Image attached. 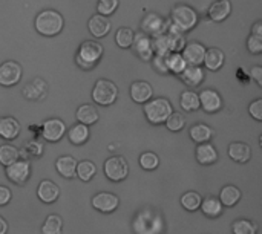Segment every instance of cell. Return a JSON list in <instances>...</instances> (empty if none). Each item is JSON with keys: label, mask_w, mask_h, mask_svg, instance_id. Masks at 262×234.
I'll list each match as a JSON object with an SVG mask.
<instances>
[{"label": "cell", "mask_w": 262, "mask_h": 234, "mask_svg": "<svg viewBox=\"0 0 262 234\" xmlns=\"http://www.w3.org/2000/svg\"><path fill=\"white\" fill-rule=\"evenodd\" d=\"M34 25L38 34L45 37H54L61 32L64 26V18L55 9H43L41 12L37 14Z\"/></svg>", "instance_id": "1"}, {"label": "cell", "mask_w": 262, "mask_h": 234, "mask_svg": "<svg viewBox=\"0 0 262 234\" xmlns=\"http://www.w3.org/2000/svg\"><path fill=\"white\" fill-rule=\"evenodd\" d=\"M103 54H104V49L98 41L88 40L78 46V51L75 54V61L81 69L89 71V69H94L100 63V60L103 58Z\"/></svg>", "instance_id": "2"}, {"label": "cell", "mask_w": 262, "mask_h": 234, "mask_svg": "<svg viewBox=\"0 0 262 234\" xmlns=\"http://www.w3.org/2000/svg\"><path fill=\"white\" fill-rule=\"evenodd\" d=\"M169 20L181 32H189L198 25L200 17H198V12L192 6L184 5V3H178L172 8Z\"/></svg>", "instance_id": "3"}, {"label": "cell", "mask_w": 262, "mask_h": 234, "mask_svg": "<svg viewBox=\"0 0 262 234\" xmlns=\"http://www.w3.org/2000/svg\"><path fill=\"white\" fill-rule=\"evenodd\" d=\"M143 110L150 124L160 126L166 123L167 116L173 112V107L167 98L160 97V98H150L149 101H146Z\"/></svg>", "instance_id": "4"}, {"label": "cell", "mask_w": 262, "mask_h": 234, "mask_svg": "<svg viewBox=\"0 0 262 234\" xmlns=\"http://www.w3.org/2000/svg\"><path fill=\"white\" fill-rule=\"evenodd\" d=\"M164 228V222L158 213L143 212L138 213L134 221V231L137 234H160Z\"/></svg>", "instance_id": "5"}, {"label": "cell", "mask_w": 262, "mask_h": 234, "mask_svg": "<svg viewBox=\"0 0 262 234\" xmlns=\"http://www.w3.org/2000/svg\"><path fill=\"white\" fill-rule=\"evenodd\" d=\"M117 98H118V87L114 81L106 80V78L97 80L92 89L94 103L100 106H111L117 101Z\"/></svg>", "instance_id": "6"}, {"label": "cell", "mask_w": 262, "mask_h": 234, "mask_svg": "<svg viewBox=\"0 0 262 234\" xmlns=\"http://www.w3.org/2000/svg\"><path fill=\"white\" fill-rule=\"evenodd\" d=\"M104 175L112 182H121L129 175V164L123 156H111L104 162Z\"/></svg>", "instance_id": "7"}, {"label": "cell", "mask_w": 262, "mask_h": 234, "mask_svg": "<svg viewBox=\"0 0 262 234\" xmlns=\"http://www.w3.org/2000/svg\"><path fill=\"white\" fill-rule=\"evenodd\" d=\"M169 25H170L169 18H164L163 15H160L157 12H150L141 20V31L154 38L157 35L166 34L169 29Z\"/></svg>", "instance_id": "8"}, {"label": "cell", "mask_w": 262, "mask_h": 234, "mask_svg": "<svg viewBox=\"0 0 262 234\" xmlns=\"http://www.w3.org/2000/svg\"><path fill=\"white\" fill-rule=\"evenodd\" d=\"M5 172H6V178L11 182H14L17 185H23L31 176V166L25 159H17L12 164L6 166Z\"/></svg>", "instance_id": "9"}, {"label": "cell", "mask_w": 262, "mask_h": 234, "mask_svg": "<svg viewBox=\"0 0 262 234\" xmlns=\"http://www.w3.org/2000/svg\"><path fill=\"white\" fill-rule=\"evenodd\" d=\"M21 66L17 61H5L0 64V86L12 87L21 80Z\"/></svg>", "instance_id": "10"}, {"label": "cell", "mask_w": 262, "mask_h": 234, "mask_svg": "<svg viewBox=\"0 0 262 234\" xmlns=\"http://www.w3.org/2000/svg\"><path fill=\"white\" fill-rule=\"evenodd\" d=\"M132 51L137 57H140L143 61H150L154 57V48H152V37L144 34L143 31L134 34V41L130 44Z\"/></svg>", "instance_id": "11"}, {"label": "cell", "mask_w": 262, "mask_h": 234, "mask_svg": "<svg viewBox=\"0 0 262 234\" xmlns=\"http://www.w3.org/2000/svg\"><path fill=\"white\" fill-rule=\"evenodd\" d=\"M66 133V124L60 118H49L41 126V136L48 143H58Z\"/></svg>", "instance_id": "12"}, {"label": "cell", "mask_w": 262, "mask_h": 234, "mask_svg": "<svg viewBox=\"0 0 262 234\" xmlns=\"http://www.w3.org/2000/svg\"><path fill=\"white\" fill-rule=\"evenodd\" d=\"M200 97V109H203L207 113H216L223 109V98L218 90L215 89H204Z\"/></svg>", "instance_id": "13"}, {"label": "cell", "mask_w": 262, "mask_h": 234, "mask_svg": "<svg viewBox=\"0 0 262 234\" xmlns=\"http://www.w3.org/2000/svg\"><path fill=\"white\" fill-rule=\"evenodd\" d=\"M92 207L100 212V213H112L118 208L120 205V199L117 195L114 193H107V192H101V193H97L92 201H91Z\"/></svg>", "instance_id": "14"}, {"label": "cell", "mask_w": 262, "mask_h": 234, "mask_svg": "<svg viewBox=\"0 0 262 234\" xmlns=\"http://www.w3.org/2000/svg\"><path fill=\"white\" fill-rule=\"evenodd\" d=\"M206 46L200 41H190L186 43V46L181 51V55L184 57V60L187 61V64H193V66H201L204 61V55H206Z\"/></svg>", "instance_id": "15"}, {"label": "cell", "mask_w": 262, "mask_h": 234, "mask_svg": "<svg viewBox=\"0 0 262 234\" xmlns=\"http://www.w3.org/2000/svg\"><path fill=\"white\" fill-rule=\"evenodd\" d=\"M88 29L89 32L95 37V38H101L106 37L111 31V20L106 15L101 14H94L89 21H88Z\"/></svg>", "instance_id": "16"}, {"label": "cell", "mask_w": 262, "mask_h": 234, "mask_svg": "<svg viewBox=\"0 0 262 234\" xmlns=\"http://www.w3.org/2000/svg\"><path fill=\"white\" fill-rule=\"evenodd\" d=\"M152 95H154V89L147 81L138 80L130 84V98L135 103L144 104L146 101H149L152 98Z\"/></svg>", "instance_id": "17"}, {"label": "cell", "mask_w": 262, "mask_h": 234, "mask_svg": "<svg viewBox=\"0 0 262 234\" xmlns=\"http://www.w3.org/2000/svg\"><path fill=\"white\" fill-rule=\"evenodd\" d=\"M37 196L41 202L45 204H52L58 199L60 196V189L55 182L49 181V179H45L38 184V189H37Z\"/></svg>", "instance_id": "18"}, {"label": "cell", "mask_w": 262, "mask_h": 234, "mask_svg": "<svg viewBox=\"0 0 262 234\" xmlns=\"http://www.w3.org/2000/svg\"><path fill=\"white\" fill-rule=\"evenodd\" d=\"M180 78L189 87H196L204 81V69L201 66L187 64L186 69L180 74Z\"/></svg>", "instance_id": "19"}, {"label": "cell", "mask_w": 262, "mask_h": 234, "mask_svg": "<svg viewBox=\"0 0 262 234\" xmlns=\"http://www.w3.org/2000/svg\"><path fill=\"white\" fill-rule=\"evenodd\" d=\"M195 156L201 166H212L218 161V152H216L215 146L210 143L198 144V147L195 150Z\"/></svg>", "instance_id": "20"}, {"label": "cell", "mask_w": 262, "mask_h": 234, "mask_svg": "<svg viewBox=\"0 0 262 234\" xmlns=\"http://www.w3.org/2000/svg\"><path fill=\"white\" fill-rule=\"evenodd\" d=\"M209 18L213 21H224L232 14V2L230 0H215L209 6Z\"/></svg>", "instance_id": "21"}, {"label": "cell", "mask_w": 262, "mask_h": 234, "mask_svg": "<svg viewBox=\"0 0 262 234\" xmlns=\"http://www.w3.org/2000/svg\"><path fill=\"white\" fill-rule=\"evenodd\" d=\"M46 90H48L46 81L37 77V78H34L31 83H28V84L23 87V97H25L26 100L37 101V100H41V98L46 95Z\"/></svg>", "instance_id": "22"}, {"label": "cell", "mask_w": 262, "mask_h": 234, "mask_svg": "<svg viewBox=\"0 0 262 234\" xmlns=\"http://www.w3.org/2000/svg\"><path fill=\"white\" fill-rule=\"evenodd\" d=\"M226 63V54L223 52V49L220 48H209L206 49V55H204V61L203 64L209 69V71H220Z\"/></svg>", "instance_id": "23"}, {"label": "cell", "mask_w": 262, "mask_h": 234, "mask_svg": "<svg viewBox=\"0 0 262 234\" xmlns=\"http://www.w3.org/2000/svg\"><path fill=\"white\" fill-rule=\"evenodd\" d=\"M20 133V123L12 116H2L0 118V138L6 141H12Z\"/></svg>", "instance_id": "24"}, {"label": "cell", "mask_w": 262, "mask_h": 234, "mask_svg": "<svg viewBox=\"0 0 262 234\" xmlns=\"http://www.w3.org/2000/svg\"><path fill=\"white\" fill-rule=\"evenodd\" d=\"M229 156L238 164H247L252 158V149L246 143H232L229 146Z\"/></svg>", "instance_id": "25"}, {"label": "cell", "mask_w": 262, "mask_h": 234, "mask_svg": "<svg viewBox=\"0 0 262 234\" xmlns=\"http://www.w3.org/2000/svg\"><path fill=\"white\" fill-rule=\"evenodd\" d=\"M215 135V130L204 124V123H198V124H193L190 129H189V136L192 138V141H195L196 144H201V143H209Z\"/></svg>", "instance_id": "26"}, {"label": "cell", "mask_w": 262, "mask_h": 234, "mask_svg": "<svg viewBox=\"0 0 262 234\" xmlns=\"http://www.w3.org/2000/svg\"><path fill=\"white\" fill-rule=\"evenodd\" d=\"M55 169H57V172H58L63 178H66V179L75 178L77 159H75L74 156H69V155L60 156V158L55 161Z\"/></svg>", "instance_id": "27"}, {"label": "cell", "mask_w": 262, "mask_h": 234, "mask_svg": "<svg viewBox=\"0 0 262 234\" xmlns=\"http://www.w3.org/2000/svg\"><path fill=\"white\" fill-rule=\"evenodd\" d=\"M91 136V130H89V126L86 124H81V123H77L75 126H72L69 130H68V138L69 141L74 144V146H81L84 144Z\"/></svg>", "instance_id": "28"}, {"label": "cell", "mask_w": 262, "mask_h": 234, "mask_svg": "<svg viewBox=\"0 0 262 234\" xmlns=\"http://www.w3.org/2000/svg\"><path fill=\"white\" fill-rule=\"evenodd\" d=\"M167 40H169V48H170V52H181L183 48L186 46V37H184V32H181L178 28H175L172 23L169 25V29H167Z\"/></svg>", "instance_id": "29"}, {"label": "cell", "mask_w": 262, "mask_h": 234, "mask_svg": "<svg viewBox=\"0 0 262 234\" xmlns=\"http://www.w3.org/2000/svg\"><path fill=\"white\" fill-rule=\"evenodd\" d=\"M78 123L81 124H86V126H92L98 121L100 115H98V110L95 109V106L92 104H81L78 109H77V113H75Z\"/></svg>", "instance_id": "30"}, {"label": "cell", "mask_w": 262, "mask_h": 234, "mask_svg": "<svg viewBox=\"0 0 262 234\" xmlns=\"http://www.w3.org/2000/svg\"><path fill=\"white\" fill-rule=\"evenodd\" d=\"M200 208H201V212H203L207 218H210V219H215V218L221 216V213H223V204H221V201L216 199L215 196H207V198H204V199L201 201Z\"/></svg>", "instance_id": "31"}, {"label": "cell", "mask_w": 262, "mask_h": 234, "mask_svg": "<svg viewBox=\"0 0 262 234\" xmlns=\"http://www.w3.org/2000/svg\"><path fill=\"white\" fill-rule=\"evenodd\" d=\"M220 201L223 207H235L241 201V190L235 185H226L220 193Z\"/></svg>", "instance_id": "32"}, {"label": "cell", "mask_w": 262, "mask_h": 234, "mask_svg": "<svg viewBox=\"0 0 262 234\" xmlns=\"http://www.w3.org/2000/svg\"><path fill=\"white\" fill-rule=\"evenodd\" d=\"M166 64H167L169 74L180 75L186 69L187 61L184 60V57L181 55V52H169L166 55Z\"/></svg>", "instance_id": "33"}, {"label": "cell", "mask_w": 262, "mask_h": 234, "mask_svg": "<svg viewBox=\"0 0 262 234\" xmlns=\"http://www.w3.org/2000/svg\"><path fill=\"white\" fill-rule=\"evenodd\" d=\"M180 106L186 112H195L200 109V97L193 90H184L180 97Z\"/></svg>", "instance_id": "34"}, {"label": "cell", "mask_w": 262, "mask_h": 234, "mask_svg": "<svg viewBox=\"0 0 262 234\" xmlns=\"http://www.w3.org/2000/svg\"><path fill=\"white\" fill-rule=\"evenodd\" d=\"M97 173V167L92 161H81L77 162V170H75V176L78 179H81L83 182H89Z\"/></svg>", "instance_id": "35"}, {"label": "cell", "mask_w": 262, "mask_h": 234, "mask_svg": "<svg viewBox=\"0 0 262 234\" xmlns=\"http://www.w3.org/2000/svg\"><path fill=\"white\" fill-rule=\"evenodd\" d=\"M20 159V150L11 144H3L0 146V164L3 167L12 164L14 161Z\"/></svg>", "instance_id": "36"}, {"label": "cell", "mask_w": 262, "mask_h": 234, "mask_svg": "<svg viewBox=\"0 0 262 234\" xmlns=\"http://www.w3.org/2000/svg\"><path fill=\"white\" fill-rule=\"evenodd\" d=\"M43 234H61L63 233V221L57 215H51L46 218L43 227H41Z\"/></svg>", "instance_id": "37"}, {"label": "cell", "mask_w": 262, "mask_h": 234, "mask_svg": "<svg viewBox=\"0 0 262 234\" xmlns=\"http://www.w3.org/2000/svg\"><path fill=\"white\" fill-rule=\"evenodd\" d=\"M134 31L127 26H121L118 28V31L115 32V43L121 48V49H127L130 48L132 41H134Z\"/></svg>", "instance_id": "38"}, {"label": "cell", "mask_w": 262, "mask_h": 234, "mask_svg": "<svg viewBox=\"0 0 262 234\" xmlns=\"http://www.w3.org/2000/svg\"><path fill=\"white\" fill-rule=\"evenodd\" d=\"M201 196L196 192H187L181 196V205L187 212H196L201 205Z\"/></svg>", "instance_id": "39"}, {"label": "cell", "mask_w": 262, "mask_h": 234, "mask_svg": "<svg viewBox=\"0 0 262 234\" xmlns=\"http://www.w3.org/2000/svg\"><path fill=\"white\" fill-rule=\"evenodd\" d=\"M233 234H258V227L255 222L247 219H238L232 225Z\"/></svg>", "instance_id": "40"}, {"label": "cell", "mask_w": 262, "mask_h": 234, "mask_svg": "<svg viewBox=\"0 0 262 234\" xmlns=\"http://www.w3.org/2000/svg\"><path fill=\"white\" fill-rule=\"evenodd\" d=\"M166 127L170 130V132H181L183 129H184V126H186V118H184V115L183 113H180V112H172L169 116H167V120H166Z\"/></svg>", "instance_id": "41"}, {"label": "cell", "mask_w": 262, "mask_h": 234, "mask_svg": "<svg viewBox=\"0 0 262 234\" xmlns=\"http://www.w3.org/2000/svg\"><path fill=\"white\" fill-rule=\"evenodd\" d=\"M152 48H154V55H167L170 52L169 48V40H167V34H161L152 38Z\"/></svg>", "instance_id": "42"}, {"label": "cell", "mask_w": 262, "mask_h": 234, "mask_svg": "<svg viewBox=\"0 0 262 234\" xmlns=\"http://www.w3.org/2000/svg\"><path fill=\"white\" fill-rule=\"evenodd\" d=\"M140 166H141V169H144L147 172H152L160 166V158L154 152H144V153L140 155Z\"/></svg>", "instance_id": "43"}, {"label": "cell", "mask_w": 262, "mask_h": 234, "mask_svg": "<svg viewBox=\"0 0 262 234\" xmlns=\"http://www.w3.org/2000/svg\"><path fill=\"white\" fill-rule=\"evenodd\" d=\"M120 5V0H98L97 3V12L101 15H111L117 11Z\"/></svg>", "instance_id": "44"}, {"label": "cell", "mask_w": 262, "mask_h": 234, "mask_svg": "<svg viewBox=\"0 0 262 234\" xmlns=\"http://www.w3.org/2000/svg\"><path fill=\"white\" fill-rule=\"evenodd\" d=\"M150 63H152V67L155 69V72L161 74V75H166L169 74V69H167V64H166V55H154L150 58Z\"/></svg>", "instance_id": "45"}, {"label": "cell", "mask_w": 262, "mask_h": 234, "mask_svg": "<svg viewBox=\"0 0 262 234\" xmlns=\"http://www.w3.org/2000/svg\"><path fill=\"white\" fill-rule=\"evenodd\" d=\"M247 49L250 54H261L262 52V37H258V35H253L250 34L249 38H247Z\"/></svg>", "instance_id": "46"}, {"label": "cell", "mask_w": 262, "mask_h": 234, "mask_svg": "<svg viewBox=\"0 0 262 234\" xmlns=\"http://www.w3.org/2000/svg\"><path fill=\"white\" fill-rule=\"evenodd\" d=\"M25 147H26L28 155H29V156H32V158H40V156L43 155V150H45L43 143H40V141H37V139L29 141Z\"/></svg>", "instance_id": "47"}, {"label": "cell", "mask_w": 262, "mask_h": 234, "mask_svg": "<svg viewBox=\"0 0 262 234\" xmlns=\"http://www.w3.org/2000/svg\"><path fill=\"white\" fill-rule=\"evenodd\" d=\"M249 113H250L256 121H262V98H256L255 101L250 103V106H249Z\"/></svg>", "instance_id": "48"}, {"label": "cell", "mask_w": 262, "mask_h": 234, "mask_svg": "<svg viewBox=\"0 0 262 234\" xmlns=\"http://www.w3.org/2000/svg\"><path fill=\"white\" fill-rule=\"evenodd\" d=\"M11 196H12V195H11V190H9L8 187H5V185H0V207L9 204Z\"/></svg>", "instance_id": "49"}, {"label": "cell", "mask_w": 262, "mask_h": 234, "mask_svg": "<svg viewBox=\"0 0 262 234\" xmlns=\"http://www.w3.org/2000/svg\"><path fill=\"white\" fill-rule=\"evenodd\" d=\"M250 75H252V78L256 81V84L262 87V67L261 66H253V67L250 69Z\"/></svg>", "instance_id": "50"}, {"label": "cell", "mask_w": 262, "mask_h": 234, "mask_svg": "<svg viewBox=\"0 0 262 234\" xmlns=\"http://www.w3.org/2000/svg\"><path fill=\"white\" fill-rule=\"evenodd\" d=\"M252 34L253 35H258V37H262V21L258 20L256 23H253L252 26Z\"/></svg>", "instance_id": "51"}, {"label": "cell", "mask_w": 262, "mask_h": 234, "mask_svg": "<svg viewBox=\"0 0 262 234\" xmlns=\"http://www.w3.org/2000/svg\"><path fill=\"white\" fill-rule=\"evenodd\" d=\"M8 233V222L0 216V234Z\"/></svg>", "instance_id": "52"}]
</instances>
